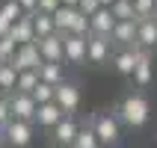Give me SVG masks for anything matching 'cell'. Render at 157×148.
Listing matches in <instances>:
<instances>
[{
    "label": "cell",
    "instance_id": "23",
    "mask_svg": "<svg viewBox=\"0 0 157 148\" xmlns=\"http://www.w3.org/2000/svg\"><path fill=\"white\" fill-rule=\"evenodd\" d=\"M116 21H136V12H133V0H116L110 6Z\"/></svg>",
    "mask_w": 157,
    "mask_h": 148
},
{
    "label": "cell",
    "instance_id": "12",
    "mask_svg": "<svg viewBox=\"0 0 157 148\" xmlns=\"http://www.w3.org/2000/svg\"><path fill=\"white\" fill-rule=\"evenodd\" d=\"M131 77H133V83H136L140 89H145L151 83V77H154V71H151V47H142V51H140Z\"/></svg>",
    "mask_w": 157,
    "mask_h": 148
},
{
    "label": "cell",
    "instance_id": "20",
    "mask_svg": "<svg viewBox=\"0 0 157 148\" xmlns=\"http://www.w3.org/2000/svg\"><path fill=\"white\" fill-rule=\"evenodd\" d=\"M74 148H101V142H98V136H95V131H92V124H80V131H77V136H74V142H71Z\"/></svg>",
    "mask_w": 157,
    "mask_h": 148
},
{
    "label": "cell",
    "instance_id": "30",
    "mask_svg": "<svg viewBox=\"0 0 157 148\" xmlns=\"http://www.w3.org/2000/svg\"><path fill=\"white\" fill-rule=\"evenodd\" d=\"M77 9L83 12V15H92V12H98V9H101V3H98V0H80Z\"/></svg>",
    "mask_w": 157,
    "mask_h": 148
},
{
    "label": "cell",
    "instance_id": "36",
    "mask_svg": "<svg viewBox=\"0 0 157 148\" xmlns=\"http://www.w3.org/2000/svg\"><path fill=\"white\" fill-rule=\"evenodd\" d=\"M6 145V136H3V127H0V148Z\"/></svg>",
    "mask_w": 157,
    "mask_h": 148
},
{
    "label": "cell",
    "instance_id": "8",
    "mask_svg": "<svg viewBox=\"0 0 157 148\" xmlns=\"http://www.w3.org/2000/svg\"><path fill=\"white\" fill-rule=\"evenodd\" d=\"M77 131H80L77 119L65 113L59 122L51 127V139H53V145H71V142H74V136H77Z\"/></svg>",
    "mask_w": 157,
    "mask_h": 148
},
{
    "label": "cell",
    "instance_id": "34",
    "mask_svg": "<svg viewBox=\"0 0 157 148\" xmlns=\"http://www.w3.org/2000/svg\"><path fill=\"white\" fill-rule=\"evenodd\" d=\"M59 3H62V6H77L80 0H59Z\"/></svg>",
    "mask_w": 157,
    "mask_h": 148
},
{
    "label": "cell",
    "instance_id": "33",
    "mask_svg": "<svg viewBox=\"0 0 157 148\" xmlns=\"http://www.w3.org/2000/svg\"><path fill=\"white\" fill-rule=\"evenodd\" d=\"M9 27H12V24H9L6 18H0V36H6V33H9Z\"/></svg>",
    "mask_w": 157,
    "mask_h": 148
},
{
    "label": "cell",
    "instance_id": "37",
    "mask_svg": "<svg viewBox=\"0 0 157 148\" xmlns=\"http://www.w3.org/2000/svg\"><path fill=\"white\" fill-rule=\"evenodd\" d=\"M53 148H74V145H53Z\"/></svg>",
    "mask_w": 157,
    "mask_h": 148
},
{
    "label": "cell",
    "instance_id": "21",
    "mask_svg": "<svg viewBox=\"0 0 157 148\" xmlns=\"http://www.w3.org/2000/svg\"><path fill=\"white\" fill-rule=\"evenodd\" d=\"M15 83H18V68L12 62H3L0 65V89H3V95H12Z\"/></svg>",
    "mask_w": 157,
    "mask_h": 148
},
{
    "label": "cell",
    "instance_id": "25",
    "mask_svg": "<svg viewBox=\"0 0 157 148\" xmlns=\"http://www.w3.org/2000/svg\"><path fill=\"white\" fill-rule=\"evenodd\" d=\"M21 15H24V9L18 6L15 0H3V3H0V18H6L9 24H15Z\"/></svg>",
    "mask_w": 157,
    "mask_h": 148
},
{
    "label": "cell",
    "instance_id": "11",
    "mask_svg": "<svg viewBox=\"0 0 157 148\" xmlns=\"http://www.w3.org/2000/svg\"><path fill=\"white\" fill-rule=\"evenodd\" d=\"M113 27H116V18H113V12H110V6H101L98 12H92V15H89V33L107 36V39H110Z\"/></svg>",
    "mask_w": 157,
    "mask_h": 148
},
{
    "label": "cell",
    "instance_id": "40",
    "mask_svg": "<svg viewBox=\"0 0 157 148\" xmlns=\"http://www.w3.org/2000/svg\"><path fill=\"white\" fill-rule=\"evenodd\" d=\"M0 65H3V62H0Z\"/></svg>",
    "mask_w": 157,
    "mask_h": 148
},
{
    "label": "cell",
    "instance_id": "9",
    "mask_svg": "<svg viewBox=\"0 0 157 148\" xmlns=\"http://www.w3.org/2000/svg\"><path fill=\"white\" fill-rule=\"evenodd\" d=\"M12 65H15L18 71H24V68H39V65H42V53H39V47H36V42L18 44L15 56H12Z\"/></svg>",
    "mask_w": 157,
    "mask_h": 148
},
{
    "label": "cell",
    "instance_id": "38",
    "mask_svg": "<svg viewBox=\"0 0 157 148\" xmlns=\"http://www.w3.org/2000/svg\"><path fill=\"white\" fill-rule=\"evenodd\" d=\"M0 98H3V89H0Z\"/></svg>",
    "mask_w": 157,
    "mask_h": 148
},
{
    "label": "cell",
    "instance_id": "3",
    "mask_svg": "<svg viewBox=\"0 0 157 148\" xmlns=\"http://www.w3.org/2000/svg\"><path fill=\"white\" fill-rule=\"evenodd\" d=\"M33 122H21V119H12V122L3 127V136H6L9 148H30L33 142Z\"/></svg>",
    "mask_w": 157,
    "mask_h": 148
},
{
    "label": "cell",
    "instance_id": "19",
    "mask_svg": "<svg viewBox=\"0 0 157 148\" xmlns=\"http://www.w3.org/2000/svg\"><path fill=\"white\" fill-rule=\"evenodd\" d=\"M74 15H77V6H59L56 9V12H53V27H56V33H62V36L68 33Z\"/></svg>",
    "mask_w": 157,
    "mask_h": 148
},
{
    "label": "cell",
    "instance_id": "39",
    "mask_svg": "<svg viewBox=\"0 0 157 148\" xmlns=\"http://www.w3.org/2000/svg\"><path fill=\"white\" fill-rule=\"evenodd\" d=\"M154 18H157V9H154Z\"/></svg>",
    "mask_w": 157,
    "mask_h": 148
},
{
    "label": "cell",
    "instance_id": "2",
    "mask_svg": "<svg viewBox=\"0 0 157 148\" xmlns=\"http://www.w3.org/2000/svg\"><path fill=\"white\" fill-rule=\"evenodd\" d=\"M89 124H92L101 145H116L119 136H122V122L116 119V113H95L89 119Z\"/></svg>",
    "mask_w": 157,
    "mask_h": 148
},
{
    "label": "cell",
    "instance_id": "27",
    "mask_svg": "<svg viewBox=\"0 0 157 148\" xmlns=\"http://www.w3.org/2000/svg\"><path fill=\"white\" fill-rule=\"evenodd\" d=\"M68 33H74V36H89V15H83L77 9V15H74V21H71V30Z\"/></svg>",
    "mask_w": 157,
    "mask_h": 148
},
{
    "label": "cell",
    "instance_id": "17",
    "mask_svg": "<svg viewBox=\"0 0 157 148\" xmlns=\"http://www.w3.org/2000/svg\"><path fill=\"white\" fill-rule=\"evenodd\" d=\"M39 80H44V83H51V86H59L62 80H65V68H62V62H44L39 65Z\"/></svg>",
    "mask_w": 157,
    "mask_h": 148
},
{
    "label": "cell",
    "instance_id": "13",
    "mask_svg": "<svg viewBox=\"0 0 157 148\" xmlns=\"http://www.w3.org/2000/svg\"><path fill=\"white\" fill-rule=\"evenodd\" d=\"M62 107L56 104V101H48V104H39V110H36V122L33 124H39V127H44V131H51L53 124L62 119Z\"/></svg>",
    "mask_w": 157,
    "mask_h": 148
},
{
    "label": "cell",
    "instance_id": "4",
    "mask_svg": "<svg viewBox=\"0 0 157 148\" xmlns=\"http://www.w3.org/2000/svg\"><path fill=\"white\" fill-rule=\"evenodd\" d=\"M62 62H68V65L86 62V36H74V33L62 36Z\"/></svg>",
    "mask_w": 157,
    "mask_h": 148
},
{
    "label": "cell",
    "instance_id": "5",
    "mask_svg": "<svg viewBox=\"0 0 157 148\" xmlns=\"http://www.w3.org/2000/svg\"><path fill=\"white\" fill-rule=\"evenodd\" d=\"M110 47H113V42H110L107 36H95V33L86 36V59L92 62V65H104V62L113 56Z\"/></svg>",
    "mask_w": 157,
    "mask_h": 148
},
{
    "label": "cell",
    "instance_id": "7",
    "mask_svg": "<svg viewBox=\"0 0 157 148\" xmlns=\"http://www.w3.org/2000/svg\"><path fill=\"white\" fill-rule=\"evenodd\" d=\"M53 101L62 107V113L74 116V113H77V107H80V89H77V83L62 80L59 86H56V95H53Z\"/></svg>",
    "mask_w": 157,
    "mask_h": 148
},
{
    "label": "cell",
    "instance_id": "31",
    "mask_svg": "<svg viewBox=\"0 0 157 148\" xmlns=\"http://www.w3.org/2000/svg\"><path fill=\"white\" fill-rule=\"evenodd\" d=\"M59 6H62L59 0H39V12H51V15H53Z\"/></svg>",
    "mask_w": 157,
    "mask_h": 148
},
{
    "label": "cell",
    "instance_id": "28",
    "mask_svg": "<svg viewBox=\"0 0 157 148\" xmlns=\"http://www.w3.org/2000/svg\"><path fill=\"white\" fill-rule=\"evenodd\" d=\"M157 9V0H133V12L136 18H151Z\"/></svg>",
    "mask_w": 157,
    "mask_h": 148
},
{
    "label": "cell",
    "instance_id": "26",
    "mask_svg": "<svg viewBox=\"0 0 157 148\" xmlns=\"http://www.w3.org/2000/svg\"><path fill=\"white\" fill-rule=\"evenodd\" d=\"M18 51V42L12 39V36H0V62H12V56H15Z\"/></svg>",
    "mask_w": 157,
    "mask_h": 148
},
{
    "label": "cell",
    "instance_id": "14",
    "mask_svg": "<svg viewBox=\"0 0 157 148\" xmlns=\"http://www.w3.org/2000/svg\"><path fill=\"white\" fill-rule=\"evenodd\" d=\"M136 42L145 47H157V18H136Z\"/></svg>",
    "mask_w": 157,
    "mask_h": 148
},
{
    "label": "cell",
    "instance_id": "29",
    "mask_svg": "<svg viewBox=\"0 0 157 148\" xmlns=\"http://www.w3.org/2000/svg\"><path fill=\"white\" fill-rule=\"evenodd\" d=\"M12 122V107H9V95L0 98V127H6Z\"/></svg>",
    "mask_w": 157,
    "mask_h": 148
},
{
    "label": "cell",
    "instance_id": "22",
    "mask_svg": "<svg viewBox=\"0 0 157 148\" xmlns=\"http://www.w3.org/2000/svg\"><path fill=\"white\" fill-rule=\"evenodd\" d=\"M36 83H39V71L36 68H24V71H18V83H15V92H33Z\"/></svg>",
    "mask_w": 157,
    "mask_h": 148
},
{
    "label": "cell",
    "instance_id": "1",
    "mask_svg": "<svg viewBox=\"0 0 157 148\" xmlns=\"http://www.w3.org/2000/svg\"><path fill=\"white\" fill-rule=\"evenodd\" d=\"M151 116V107H148V98L142 95V92H131V95H124L116 107V119L128 127H145Z\"/></svg>",
    "mask_w": 157,
    "mask_h": 148
},
{
    "label": "cell",
    "instance_id": "24",
    "mask_svg": "<svg viewBox=\"0 0 157 148\" xmlns=\"http://www.w3.org/2000/svg\"><path fill=\"white\" fill-rule=\"evenodd\" d=\"M30 95H33L36 104H48V101H53V95H56V86H51V83L39 80V83H36V89L30 92Z\"/></svg>",
    "mask_w": 157,
    "mask_h": 148
},
{
    "label": "cell",
    "instance_id": "41",
    "mask_svg": "<svg viewBox=\"0 0 157 148\" xmlns=\"http://www.w3.org/2000/svg\"><path fill=\"white\" fill-rule=\"evenodd\" d=\"M0 3H3V0H0Z\"/></svg>",
    "mask_w": 157,
    "mask_h": 148
},
{
    "label": "cell",
    "instance_id": "15",
    "mask_svg": "<svg viewBox=\"0 0 157 148\" xmlns=\"http://www.w3.org/2000/svg\"><path fill=\"white\" fill-rule=\"evenodd\" d=\"M9 36L15 39L18 44H27V42H36V30H33V15H21L15 24L9 27Z\"/></svg>",
    "mask_w": 157,
    "mask_h": 148
},
{
    "label": "cell",
    "instance_id": "10",
    "mask_svg": "<svg viewBox=\"0 0 157 148\" xmlns=\"http://www.w3.org/2000/svg\"><path fill=\"white\" fill-rule=\"evenodd\" d=\"M36 47L44 62H62V33H51L44 39H36Z\"/></svg>",
    "mask_w": 157,
    "mask_h": 148
},
{
    "label": "cell",
    "instance_id": "35",
    "mask_svg": "<svg viewBox=\"0 0 157 148\" xmlns=\"http://www.w3.org/2000/svg\"><path fill=\"white\" fill-rule=\"evenodd\" d=\"M98 3H101V6H113L116 0H98Z\"/></svg>",
    "mask_w": 157,
    "mask_h": 148
},
{
    "label": "cell",
    "instance_id": "18",
    "mask_svg": "<svg viewBox=\"0 0 157 148\" xmlns=\"http://www.w3.org/2000/svg\"><path fill=\"white\" fill-rule=\"evenodd\" d=\"M33 30H36V39H44V36L56 33V27H53V15L51 12H33Z\"/></svg>",
    "mask_w": 157,
    "mask_h": 148
},
{
    "label": "cell",
    "instance_id": "32",
    "mask_svg": "<svg viewBox=\"0 0 157 148\" xmlns=\"http://www.w3.org/2000/svg\"><path fill=\"white\" fill-rule=\"evenodd\" d=\"M15 3L24 9V15H33L36 9H39V0H15Z\"/></svg>",
    "mask_w": 157,
    "mask_h": 148
},
{
    "label": "cell",
    "instance_id": "16",
    "mask_svg": "<svg viewBox=\"0 0 157 148\" xmlns=\"http://www.w3.org/2000/svg\"><path fill=\"white\" fill-rule=\"evenodd\" d=\"M133 39H136V21H116L113 33H110V42L119 44V47H128Z\"/></svg>",
    "mask_w": 157,
    "mask_h": 148
},
{
    "label": "cell",
    "instance_id": "6",
    "mask_svg": "<svg viewBox=\"0 0 157 148\" xmlns=\"http://www.w3.org/2000/svg\"><path fill=\"white\" fill-rule=\"evenodd\" d=\"M9 107H12V119L36 122V110H39V104L33 101V95H27V92H12V95H9Z\"/></svg>",
    "mask_w": 157,
    "mask_h": 148
}]
</instances>
